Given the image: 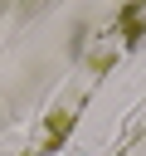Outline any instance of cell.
Returning <instances> with one entry per match:
<instances>
[{
  "label": "cell",
  "instance_id": "cell-1",
  "mask_svg": "<svg viewBox=\"0 0 146 156\" xmlns=\"http://www.w3.org/2000/svg\"><path fill=\"white\" fill-rule=\"evenodd\" d=\"M68 122H73L68 112H54V127H49V146H58V141H63V132H68Z\"/></svg>",
  "mask_w": 146,
  "mask_h": 156
}]
</instances>
